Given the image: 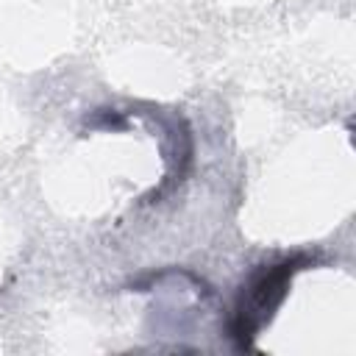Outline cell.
<instances>
[{"instance_id": "1", "label": "cell", "mask_w": 356, "mask_h": 356, "mask_svg": "<svg viewBox=\"0 0 356 356\" xmlns=\"http://www.w3.org/2000/svg\"><path fill=\"white\" fill-rule=\"evenodd\" d=\"M306 264H312V259L306 253H295V256H286L270 264H259L245 278V284L236 292L231 317H228V337L234 339L236 350L253 348V339L275 317V312L289 295L292 278L300 270H306Z\"/></svg>"}, {"instance_id": "2", "label": "cell", "mask_w": 356, "mask_h": 356, "mask_svg": "<svg viewBox=\"0 0 356 356\" xmlns=\"http://www.w3.org/2000/svg\"><path fill=\"white\" fill-rule=\"evenodd\" d=\"M145 117H150L156 122V128L161 131L164 136V145H161V153H164V164H167V175H164V184L159 189H153L145 200L147 203H156L161 200L164 195H170L186 175H189V167H192V131L186 125V120L175 111H159V108H150V111H139Z\"/></svg>"}, {"instance_id": "3", "label": "cell", "mask_w": 356, "mask_h": 356, "mask_svg": "<svg viewBox=\"0 0 356 356\" xmlns=\"http://www.w3.org/2000/svg\"><path fill=\"white\" fill-rule=\"evenodd\" d=\"M86 125L89 128H103V131H125L128 120L117 108H97L92 117H86Z\"/></svg>"}]
</instances>
